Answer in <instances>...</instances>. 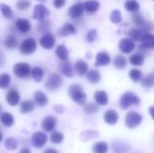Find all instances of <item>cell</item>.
Returning a JSON list of instances; mask_svg holds the SVG:
<instances>
[{
	"mask_svg": "<svg viewBox=\"0 0 154 153\" xmlns=\"http://www.w3.org/2000/svg\"><path fill=\"white\" fill-rule=\"evenodd\" d=\"M70 98L79 106H84L87 104V94L80 84H72L68 90Z\"/></svg>",
	"mask_w": 154,
	"mask_h": 153,
	"instance_id": "obj_1",
	"label": "cell"
},
{
	"mask_svg": "<svg viewBox=\"0 0 154 153\" xmlns=\"http://www.w3.org/2000/svg\"><path fill=\"white\" fill-rule=\"evenodd\" d=\"M141 103V99L132 92L125 93L120 99V106L123 110L128 109L131 106H137Z\"/></svg>",
	"mask_w": 154,
	"mask_h": 153,
	"instance_id": "obj_2",
	"label": "cell"
},
{
	"mask_svg": "<svg viewBox=\"0 0 154 153\" xmlns=\"http://www.w3.org/2000/svg\"><path fill=\"white\" fill-rule=\"evenodd\" d=\"M62 83L63 79L59 73H51L45 82V87L50 91H55L62 86Z\"/></svg>",
	"mask_w": 154,
	"mask_h": 153,
	"instance_id": "obj_3",
	"label": "cell"
},
{
	"mask_svg": "<svg viewBox=\"0 0 154 153\" xmlns=\"http://www.w3.org/2000/svg\"><path fill=\"white\" fill-rule=\"evenodd\" d=\"M13 70L14 75L20 78H27L31 75V67L28 63L25 62H19L14 64Z\"/></svg>",
	"mask_w": 154,
	"mask_h": 153,
	"instance_id": "obj_4",
	"label": "cell"
},
{
	"mask_svg": "<svg viewBox=\"0 0 154 153\" xmlns=\"http://www.w3.org/2000/svg\"><path fill=\"white\" fill-rule=\"evenodd\" d=\"M142 121H143V116L134 111L128 112L125 116V125L130 129L135 128L136 126L140 125Z\"/></svg>",
	"mask_w": 154,
	"mask_h": 153,
	"instance_id": "obj_5",
	"label": "cell"
},
{
	"mask_svg": "<svg viewBox=\"0 0 154 153\" xmlns=\"http://www.w3.org/2000/svg\"><path fill=\"white\" fill-rule=\"evenodd\" d=\"M49 15H50L49 9L46 6H44L42 4H38L35 5L33 14H32L33 20H36L39 22H43Z\"/></svg>",
	"mask_w": 154,
	"mask_h": 153,
	"instance_id": "obj_6",
	"label": "cell"
},
{
	"mask_svg": "<svg viewBox=\"0 0 154 153\" xmlns=\"http://www.w3.org/2000/svg\"><path fill=\"white\" fill-rule=\"evenodd\" d=\"M36 47H37V44H36L35 40L32 38H28L22 41L20 45V51L25 55L32 54L36 50Z\"/></svg>",
	"mask_w": 154,
	"mask_h": 153,
	"instance_id": "obj_7",
	"label": "cell"
},
{
	"mask_svg": "<svg viewBox=\"0 0 154 153\" xmlns=\"http://www.w3.org/2000/svg\"><path fill=\"white\" fill-rule=\"evenodd\" d=\"M47 140H48L47 135L44 133H42V132H36V133H34L32 134V138H31L32 144L35 148H37V149L42 148L46 144Z\"/></svg>",
	"mask_w": 154,
	"mask_h": 153,
	"instance_id": "obj_8",
	"label": "cell"
},
{
	"mask_svg": "<svg viewBox=\"0 0 154 153\" xmlns=\"http://www.w3.org/2000/svg\"><path fill=\"white\" fill-rule=\"evenodd\" d=\"M55 37L51 32H45L40 39V44L46 50H51L55 45Z\"/></svg>",
	"mask_w": 154,
	"mask_h": 153,
	"instance_id": "obj_9",
	"label": "cell"
},
{
	"mask_svg": "<svg viewBox=\"0 0 154 153\" xmlns=\"http://www.w3.org/2000/svg\"><path fill=\"white\" fill-rule=\"evenodd\" d=\"M83 13H84L83 4L82 3H77L69 8V15L73 20H79L83 16Z\"/></svg>",
	"mask_w": 154,
	"mask_h": 153,
	"instance_id": "obj_10",
	"label": "cell"
},
{
	"mask_svg": "<svg viewBox=\"0 0 154 153\" xmlns=\"http://www.w3.org/2000/svg\"><path fill=\"white\" fill-rule=\"evenodd\" d=\"M134 48H135L134 41L129 38H124L119 42V49L123 53L129 54L134 50Z\"/></svg>",
	"mask_w": 154,
	"mask_h": 153,
	"instance_id": "obj_11",
	"label": "cell"
},
{
	"mask_svg": "<svg viewBox=\"0 0 154 153\" xmlns=\"http://www.w3.org/2000/svg\"><path fill=\"white\" fill-rule=\"evenodd\" d=\"M57 125V120L53 116H46L42 122V128L46 132H52Z\"/></svg>",
	"mask_w": 154,
	"mask_h": 153,
	"instance_id": "obj_12",
	"label": "cell"
},
{
	"mask_svg": "<svg viewBox=\"0 0 154 153\" xmlns=\"http://www.w3.org/2000/svg\"><path fill=\"white\" fill-rule=\"evenodd\" d=\"M147 33H150V32L141 26V28H134V29L130 30L128 32V35L130 37L129 39H131L132 41H141V39Z\"/></svg>",
	"mask_w": 154,
	"mask_h": 153,
	"instance_id": "obj_13",
	"label": "cell"
},
{
	"mask_svg": "<svg viewBox=\"0 0 154 153\" xmlns=\"http://www.w3.org/2000/svg\"><path fill=\"white\" fill-rule=\"evenodd\" d=\"M77 33V29L75 26L69 23H66L59 31H58V35L61 37H66L69 35H73Z\"/></svg>",
	"mask_w": 154,
	"mask_h": 153,
	"instance_id": "obj_14",
	"label": "cell"
},
{
	"mask_svg": "<svg viewBox=\"0 0 154 153\" xmlns=\"http://www.w3.org/2000/svg\"><path fill=\"white\" fill-rule=\"evenodd\" d=\"M5 99H6V102L10 106H15L20 102V94L15 89H11L7 92Z\"/></svg>",
	"mask_w": 154,
	"mask_h": 153,
	"instance_id": "obj_15",
	"label": "cell"
},
{
	"mask_svg": "<svg viewBox=\"0 0 154 153\" xmlns=\"http://www.w3.org/2000/svg\"><path fill=\"white\" fill-rule=\"evenodd\" d=\"M118 119H119V115L117 112L113 109L107 110L104 115V120L109 125H115L117 123Z\"/></svg>",
	"mask_w": 154,
	"mask_h": 153,
	"instance_id": "obj_16",
	"label": "cell"
},
{
	"mask_svg": "<svg viewBox=\"0 0 154 153\" xmlns=\"http://www.w3.org/2000/svg\"><path fill=\"white\" fill-rule=\"evenodd\" d=\"M95 104L98 106H106L108 104V95L106 91L100 90L97 91L94 94Z\"/></svg>",
	"mask_w": 154,
	"mask_h": 153,
	"instance_id": "obj_17",
	"label": "cell"
},
{
	"mask_svg": "<svg viewBox=\"0 0 154 153\" xmlns=\"http://www.w3.org/2000/svg\"><path fill=\"white\" fill-rule=\"evenodd\" d=\"M154 47V36L152 33L145 34L141 39V48L144 50H152Z\"/></svg>",
	"mask_w": 154,
	"mask_h": 153,
	"instance_id": "obj_18",
	"label": "cell"
},
{
	"mask_svg": "<svg viewBox=\"0 0 154 153\" xmlns=\"http://www.w3.org/2000/svg\"><path fill=\"white\" fill-rule=\"evenodd\" d=\"M111 62V58L106 51H100L96 57V66H106Z\"/></svg>",
	"mask_w": 154,
	"mask_h": 153,
	"instance_id": "obj_19",
	"label": "cell"
},
{
	"mask_svg": "<svg viewBox=\"0 0 154 153\" xmlns=\"http://www.w3.org/2000/svg\"><path fill=\"white\" fill-rule=\"evenodd\" d=\"M74 69H75V71L76 73L80 76V77H83L84 75L87 74L88 72V63L83 60H78L76 62H75V65H74Z\"/></svg>",
	"mask_w": 154,
	"mask_h": 153,
	"instance_id": "obj_20",
	"label": "cell"
},
{
	"mask_svg": "<svg viewBox=\"0 0 154 153\" xmlns=\"http://www.w3.org/2000/svg\"><path fill=\"white\" fill-rule=\"evenodd\" d=\"M15 26L23 33H26L31 30V23L25 18H19L15 23Z\"/></svg>",
	"mask_w": 154,
	"mask_h": 153,
	"instance_id": "obj_21",
	"label": "cell"
},
{
	"mask_svg": "<svg viewBox=\"0 0 154 153\" xmlns=\"http://www.w3.org/2000/svg\"><path fill=\"white\" fill-rule=\"evenodd\" d=\"M60 72L67 78H72L74 73H73V69L69 63V61L68 60H64L60 64Z\"/></svg>",
	"mask_w": 154,
	"mask_h": 153,
	"instance_id": "obj_22",
	"label": "cell"
},
{
	"mask_svg": "<svg viewBox=\"0 0 154 153\" xmlns=\"http://www.w3.org/2000/svg\"><path fill=\"white\" fill-rule=\"evenodd\" d=\"M83 6L88 14H94L99 9L100 3L97 0H88Z\"/></svg>",
	"mask_w": 154,
	"mask_h": 153,
	"instance_id": "obj_23",
	"label": "cell"
},
{
	"mask_svg": "<svg viewBox=\"0 0 154 153\" xmlns=\"http://www.w3.org/2000/svg\"><path fill=\"white\" fill-rule=\"evenodd\" d=\"M34 102L39 106H45L48 104V97L47 96L42 92V91H36L33 96Z\"/></svg>",
	"mask_w": 154,
	"mask_h": 153,
	"instance_id": "obj_24",
	"label": "cell"
},
{
	"mask_svg": "<svg viewBox=\"0 0 154 153\" xmlns=\"http://www.w3.org/2000/svg\"><path fill=\"white\" fill-rule=\"evenodd\" d=\"M0 122L5 127H11L14 125V116L10 113L5 112V113L0 114Z\"/></svg>",
	"mask_w": 154,
	"mask_h": 153,
	"instance_id": "obj_25",
	"label": "cell"
},
{
	"mask_svg": "<svg viewBox=\"0 0 154 153\" xmlns=\"http://www.w3.org/2000/svg\"><path fill=\"white\" fill-rule=\"evenodd\" d=\"M87 78L91 84H97L101 79L100 72L97 69H90L87 72Z\"/></svg>",
	"mask_w": 154,
	"mask_h": 153,
	"instance_id": "obj_26",
	"label": "cell"
},
{
	"mask_svg": "<svg viewBox=\"0 0 154 153\" xmlns=\"http://www.w3.org/2000/svg\"><path fill=\"white\" fill-rule=\"evenodd\" d=\"M55 53H56L57 57H58L60 60H61L62 61L68 60V57H69V50H68V49L66 48L65 45H63V44L59 45V46L56 48Z\"/></svg>",
	"mask_w": 154,
	"mask_h": 153,
	"instance_id": "obj_27",
	"label": "cell"
},
{
	"mask_svg": "<svg viewBox=\"0 0 154 153\" xmlns=\"http://www.w3.org/2000/svg\"><path fill=\"white\" fill-rule=\"evenodd\" d=\"M34 109V103L32 100H24L20 104V112L22 114H28Z\"/></svg>",
	"mask_w": 154,
	"mask_h": 153,
	"instance_id": "obj_28",
	"label": "cell"
},
{
	"mask_svg": "<svg viewBox=\"0 0 154 153\" xmlns=\"http://www.w3.org/2000/svg\"><path fill=\"white\" fill-rule=\"evenodd\" d=\"M4 44H5V46L7 49L14 50V49H15V48L17 47V45H18V40H17V38H16L14 35L10 34V35H8V36L5 38V41H4Z\"/></svg>",
	"mask_w": 154,
	"mask_h": 153,
	"instance_id": "obj_29",
	"label": "cell"
},
{
	"mask_svg": "<svg viewBox=\"0 0 154 153\" xmlns=\"http://www.w3.org/2000/svg\"><path fill=\"white\" fill-rule=\"evenodd\" d=\"M31 75L32 78L34 79L35 82H41L44 76V71L40 67H35L32 69H31Z\"/></svg>",
	"mask_w": 154,
	"mask_h": 153,
	"instance_id": "obj_30",
	"label": "cell"
},
{
	"mask_svg": "<svg viewBox=\"0 0 154 153\" xmlns=\"http://www.w3.org/2000/svg\"><path fill=\"white\" fill-rule=\"evenodd\" d=\"M125 8L128 12L137 13L140 10V4L136 0H127L125 3Z\"/></svg>",
	"mask_w": 154,
	"mask_h": 153,
	"instance_id": "obj_31",
	"label": "cell"
},
{
	"mask_svg": "<svg viewBox=\"0 0 154 153\" xmlns=\"http://www.w3.org/2000/svg\"><path fill=\"white\" fill-rule=\"evenodd\" d=\"M92 151L94 153H106L108 151V145L106 142H99L93 145Z\"/></svg>",
	"mask_w": 154,
	"mask_h": 153,
	"instance_id": "obj_32",
	"label": "cell"
},
{
	"mask_svg": "<svg viewBox=\"0 0 154 153\" xmlns=\"http://www.w3.org/2000/svg\"><path fill=\"white\" fill-rule=\"evenodd\" d=\"M129 62L134 66H142L144 62V57L142 54H133L129 58Z\"/></svg>",
	"mask_w": 154,
	"mask_h": 153,
	"instance_id": "obj_33",
	"label": "cell"
},
{
	"mask_svg": "<svg viewBox=\"0 0 154 153\" xmlns=\"http://www.w3.org/2000/svg\"><path fill=\"white\" fill-rule=\"evenodd\" d=\"M64 139V135L61 132H59V131H53L51 133V136H50V140L52 143L54 144H60L62 142Z\"/></svg>",
	"mask_w": 154,
	"mask_h": 153,
	"instance_id": "obj_34",
	"label": "cell"
},
{
	"mask_svg": "<svg viewBox=\"0 0 154 153\" xmlns=\"http://www.w3.org/2000/svg\"><path fill=\"white\" fill-rule=\"evenodd\" d=\"M11 84V77L7 73L0 74V89L7 88Z\"/></svg>",
	"mask_w": 154,
	"mask_h": 153,
	"instance_id": "obj_35",
	"label": "cell"
},
{
	"mask_svg": "<svg viewBox=\"0 0 154 153\" xmlns=\"http://www.w3.org/2000/svg\"><path fill=\"white\" fill-rule=\"evenodd\" d=\"M114 65L116 69H123L125 68H126V65H127V60L126 59L122 56V55H117L115 60H114Z\"/></svg>",
	"mask_w": 154,
	"mask_h": 153,
	"instance_id": "obj_36",
	"label": "cell"
},
{
	"mask_svg": "<svg viewBox=\"0 0 154 153\" xmlns=\"http://www.w3.org/2000/svg\"><path fill=\"white\" fill-rule=\"evenodd\" d=\"M5 147L8 151H14L18 147V142L14 137H9L5 141Z\"/></svg>",
	"mask_w": 154,
	"mask_h": 153,
	"instance_id": "obj_37",
	"label": "cell"
},
{
	"mask_svg": "<svg viewBox=\"0 0 154 153\" xmlns=\"http://www.w3.org/2000/svg\"><path fill=\"white\" fill-rule=\"evenodd\" d=\"M97 137H98V133L95 131H85L79 136L80 141H82V142H87L88 140L95 139Z\"/></svg>",
	"mask_w": 154,
	"mask_h": 153,
	"instance_id": "obj_38",
	"label": "cell"
},
{
	"mask_svg": "<svg viewBox=\"0 0 154 153\" xmlns=\"http://www.w3.org/2000/svg\"><path fill=\"white\" fill-rule=\"evenodd\" d=\"M129 76L134 82H139L143 78V72L138 69H132L129 72Z\"/></svg>",
	"mask_w": 154,
	"mask_h": 153,
	"instance_id": "obj_39",
	"label": "cell"
},
{
	"mask_svg": "<svg viewBox=\"0 0 154 153\" xmlns=\"http://www.w3.org/2000/svg\"><path fill=\"white\" fill-rule=\"evenodd\" d=\"M142 85L146 87V88H151L154 85V76L152 73H150L147 75L143 80H142Z\"/></svg>",
	"mask_w": 154,
	"mask_h": 153,
	"instance_id": "obj_40",
	"label": "cell"
},
{
	"mask_svg": "<svg viewBox=\"0 0 154 153\" xmlns=\"http://www.w3.org/2000/svg\"><path fill=\"white\" fill-rule=\"evenodd\" d=\"M0 10L2 14L5 17V18H11L13 15V11L11 9V7L9 5H7L6 4H0Z\"/></svg>",
	"mask_w": 154,
	"mask_h": 153,
	"instance_id": "obj_41",
	"label": "cell"
},
{
	"mask_svg": "<svg viewBox=\"0 0 154 153\" xmlns=\"http://www.w3.org/2000/svg\"><path fill=\"white\" fill-rule=\"evenodd\" d=\"M110 20L113 23L117 24L122 22V14L119 10H114L110 14Z\"/></svg>",
	"mask_w": 154,
	"mask_h": 153,
	"instance_id": "obj_42",
	"label": "cell"
},
{
	"mask_svg": "<svg viewBox=\"0 0 154 153\" xmlns=\"http://www.w3.org/2000/svg\"><path fill=\"white\" fill-rule=\"evenodd\" d=\"M113 149L115 151V153H127V151H129V146L125 143L121 144L118 142L117 144H115L113 146Z\"/></svg>",
	"mask_w": 154,
	"mask_h": 153,
	"instance_id": "obj_43",
	"label": "cell"
},
{
	"mask_svg": "<svg viewBox=\"0 0 154 153\" xmlns=\"http://www.w3.org/2000/svg\"><path fill=\"white\" fill-rule=\"evenodd\" d=\"M132 21L137 26H142L145 23L144 17L141 14H139V13H134V15L132 17Z\"/></svg>",
	"mask_w": 154,
	"mask_h": 153,
	"instance_id": "obj_44",
	"label": "cell"
},
{
	"mask_svg": "<svg viewBox=\"0 0 154 153\" xmlns=\"http://www.w3.org/2000/svg\"><path fill=\"white\" fill-rule=\"evenodd\" d=\"M98 107L95 103H88L84 105V111L87 114H94L96 112H97Z\"/></svg>",
	"mask_w": 154,
	"mask_h": 153,
	"instance_id": "obj_45",
	"label": "cell"
},
{
	"mask_svg": "<svg viewBox=\"0 0 154 153\" xmlns=\"http://www.w3.org/2000/svg\"><path fill=\"white\" fill-rule=\"evenodd\" d=\"M31 1L30 0H19L16 3V8L23 11V10H26L31 6Z\"/></svg>",
	"mask_w": 154,
	"mask_h": 153,
	"instance_id": "obj_46",
	"label": "cell"
},
{
	"mask_svg": "<svg viewBox=\"0 0 154 153\" xmlns=\"http://www.w3.org/2000/svg\"><path fill=\"white\" fill-rule=\"evenodd\" d=\"M97 30L95 29H91L87 33V41L88 42H93L96 39H97Z\"/></svg>",
	"mask_w": 154,
	"mask_h": 153,
	"instance_id": "obj_47",
	"label": "cell"
},
{
	"mask_svg": "<svg viewBox=\"0 0 154 153\" xmlns=\"http://www.w3.org/2000/svg\"><path fill=\"white\" fill-rule=\"evenodd\" d=\"M66 0H53V5L55 8H61L65 5Z\"/></svg>",
	"mask_w": 154,
	"mask_h": 153,
	"instance_id": "obj_48",
	"label": "cell"
},
{
	"mask_svg": "<svg viewBox=\"0 0 154 153\" xmlns=\"http://www.w3.org/2000/svg\"><path fill=\"white\" fill-rule=\"evenodd\" d=\"M53 109L58 114H62L64 112V110H65L64 106H60V105H54L53 106Z\"/></svg>",
	"mask_w": 154,
	"mask_h": 153,
	"instance_id": "obj_49",
	"label": "cell"
},
{
	"mask_svg": "<svg viewBox=\"0 0 154 153\" xmlns=\"http://www.w3.org/2000/svg\"><path fill=\"white\" fill-rule=\"evenodd\" d=\"M43 153H59L56 150H54V149H52V148H48V149H46Z\"/></svg>",
	"mask_w": 154,
	"mask_h": 153,
	"instance_id": "obj_50",
	"label": "cell"
},
{
	"mask_svg": "<svg viewBox=\"0 0 154 153\" xmlns=\"http://www.w3.org/2000/svg\"><path fill=\"white\" fill-rule=\"evenodd\" d=\"M19 153H31V151L28 148H23Z\"/></svg>",
	"mask_w": 154,
	"mask_h": 153,
	"instance_id": "obj_51",
	"label": "cell"
},
{
	"mask_svg": "<svg viewBox=\"0 0 154 153\" xmlns=\"http://www.w3.org/2000/svg\"><path fill=\"white\" fill-rule=\"evenodd\" d=\"M153 106H151L150 107V114H151V116H152V118L153 119L154 117V115H153Z\"/></svg>",
	"mask_w": 154,
	"mask_h": 153,
	"instance_id": "obj_52",
	"label": "cell"
},
{
	"mask_svg": "<svg viewBox=\"0 0 154 153\" xmlns=\"http://www.w3.org/2000/svg\"><path fill=\"white\" fill-rule=\"evenodd\" d=\"M2 140H3V134L0 133V142H2Z\"/></svg>",
	"mask_w": 154,
	"mask_h": 153,
	"instance_id": "obj_53",
	"label": "cell"
},
{
	"mask_svg": "<svg viewBox=\"0 0 154 153\" xmlns=\"http://www.w3.org/2000/svg\"><path fill=\"white\" fill-rule=\"evenodd\" d=\"M37 1H39V2H45L46 0H37Z\"/></svg>",
	"mask_w": 154,
	"mask_h": 153,
	"instance_id": "obj_54",
	"label": "cell"
},
{
	"mask_svg": "<svg viewBox=\"0 0 154 153\" xmlns=\"http://www.w3.org/2000/svg\"><path fill=\"white\" fill-rule=\"evenodd\" d=\"M1 111H2V106L0 105V114H1Z\"/></svg>",
	"mask_w": 154,
	"mask_h": 153,
	"instance_id": "obj_55",
	"label": "cell"
}]
</instances>
